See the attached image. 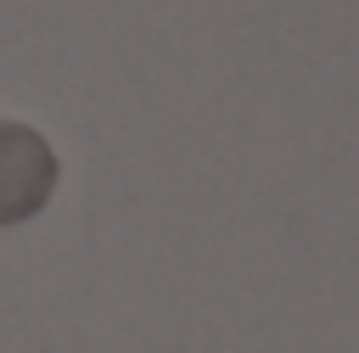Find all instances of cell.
Listing matches in <instances>:
<instances>
[{
	"mask_svg": "<svg viewBox=\"0 0 359 353\" xmlns=\"http://www.w3.org/2000/svg\"><path fill=\"white\" fill-rule=\"evenodd\" d=\"M56 185H62L56 146L22 118H0V230L39 219Z\"/></svg>",
	"mask_w": 359,
	"mask_h": 353,
	"instance_id": "6da1fadb",
	"label": "cell"
}]
</instances>
